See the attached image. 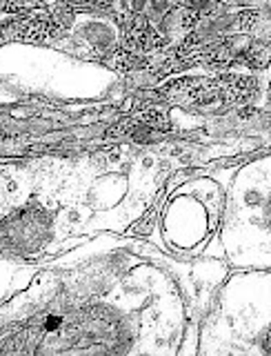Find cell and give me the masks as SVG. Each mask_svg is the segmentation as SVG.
I'll return each mask as SVG.
<instances>
[{"instance_id": "obj_2", "label": "cell", "mask_w": 271, "mask_h": 356, "mask_svg": "<svg viewBox=\"0 0 271 356\" xmlns=\"http://www.w3.org/2000/svg\"><path fill=\"white\" fill-rule=\"evenodd\" d=\"M191 7H196V9H202V7H207L211 5V0H189Z\"/></svg>"}, {"instance_id": "obj_1", "label": "cell", "mask_w": 271, "mask_h": 356, "mask_svg": "<svg viewBox=\"0 0 271 356\" xmlns=\"http://www.w3.org/2000/svg\"><path fill=\"white\" fill-rule=\"evenodd\" d=\"M243 287L252 292V300L240 294L224 289V298L229 303H220L222 309H233V330L243 339L254 345V352L271 354V272L252 274V276H233ZM252 345L247 350L252 352Z\"/></svg>"}]
</instances>
